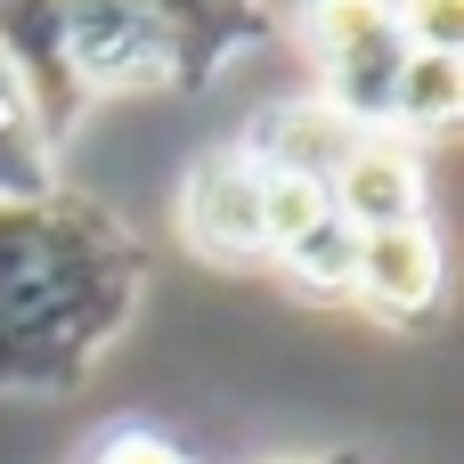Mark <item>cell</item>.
<instances>
[{"label":"cell","instance_id":"1","mask_svg":"<svg viewBox=\"0 0 464 464\" xmlns=\"http://www.w3.org/2000/svg\"><path fill=\"white\" fill-rule=\"evenodd\" d=\"M147 302V245L98 196L0 204V392L65 400L130 334Z\"/></svg>","mask_w":464,"mask_h":464},{"label":"cell","instance_id":"2","mask_svg":"<svg viewBox=\"0 0 464 464\" xmlns=\"http://www.w3.org/2000/svg\"><path fill=\"white\" fill-rule=\"evenodd\" d=\"M294 33L310 49L318 98L351 122V130H383L392 90L408 73V33H400V0H302Z\"/></svg>","mask_w":464,"mask_h":464},{"label":"cell","instance_id":"3","mask_svg":"<svg viewBox=\"0 0 464 464\" xmlns=\"http://www.w3.org/2000/svg\"><path fill=\"white\" fill-rule=\"evenodd\" d=\"M171 220H179V245H188L196 261H220V269H269V237H261V163H253L237 139L188 163Z\"/></svg>","mask_w":464,"mask_h":464},{"label":"cell","instance_id":"4","mask_svg":"<svg viewBox=\"0 0 464 464\" xmlns=\"http://www.w3.org/2000/svg\"><path fill=\"white\" fill-rule=\"evenodd\" d=\"M65 73L82 98L171 90V49L147 0H65Z\"/></svg>","mask_w":464,"mask_h":464},{"label":"cell","instance_id":"5","mask_svg":"<svg viewBox=\"0 0 464 464\" xmlns=\"http://www.w3.org/2000/svg\"><path fill=\"white\" fill-rule=\"evenodd\" d=\"M326 204H334L359 237L432 220V171H424V147H408V139H392V130H359V147H351L343 171L326 179Z\"/></svg>","mask_w":464,"mask_h":464},{"label":"cell","instance_id":"6","mask_svg":"<svg viewBox=\"0 0 464 464\" xmlns=\"http://www.w3.org/2000/svg\"><path fill=\"white\" fill-rule=\"evenodd\" d=\"M351 294L375 310V318H432L440 310V294H449V245H440V228L432 220H416V228H375V237H359V269H351Z\"/></svg>","mask_w":464,"mask_h":464},{"label":"cell","instance_id":"7","mask_svg":"<svg viewBox=\"0 0 464 464\" xmlns=\"http://www.w3.org/2000/svg\"><path fill=\"white\" fill-rule=\"evenodd\" d=\"M0 65L24 82L41 122L65 139V122L82 114V90L65 73V0H0Z\"/></svg>","mask_w":464,"mask_h":464},{"label":"cell","instance_id":"8","mask_svg":"<svg viewBox=\"0 0 464 464\" xmlns=\"http://www.w3.org/2000/svg\"><path fill=\"white\" fill-rule=\"evenodd\" d=\"M171 49V90H204L237 49L269 33V0H147Z\"/></svg>","mask_w":464,"mask_h":464},{"label":"cell","instance_id":"9","mask_svg":"<svg viewBox=\"0 0 464 464\" xmlns=\"http://www.w3.org/2000/svg\"><path fill=\"white\" fill-rule=\"evenodd\" d=\"M261 171H285V179H310V188H326L334 171H343V155L359 147V130L326 106V98H294V106H269L245 139H237Z\"/></svg>","mask_w":464,"mask_h":464},{"label":"cell","instance_id":"10","mask_svg":"<svg viewBox=\"0 0 464 464\" xmlns=\"http://www.w3.org/2000/svg\"><path fill=\"white\" fill-rule=\"evenodd\" d=\"M57 188H65L57 179V130L41 122L24 82L0 65V204H41Z\"/></svg>","mask_w":464,"mask_h":464},{"label":"cell","instance_id":"11","mask_svg":"<svg viewBox=\"0 0 464 464\" xmlns=\"http://www.w3.org/2000/svg\"><path fill=\"white\" fill-rule=\"evenodd\" d=\"M457 122H464V57H432V49H416L408 73H400V90H392L383 130L408 139V147H432V139H449Z\"/></svg>","mask_w":464,"mask_h":464},{"label":"cell","instance_id":"12","mask_svg":"<svg viewBox=\"0 0 464 464\" xmlns=\"http://www.w3.org/2000/svg\"><path fill=\"white\" fill-rule=\"evenodd\" d=\"M269 269H285L302 294H326V302H334V294H351V269H359V228L326 204V212H318L294 245H277V253H269Z\"/></svg>","mask_w":464,"mask_h":464},{"label":"cell","instance_id":"13","mask_svg":"<svg viewBox=\"0 0 464 464\" xmlns=\"http://www.w3.org/2000/svg\"><path fill=\"white\" fill-rule=\"evenodd\" d=\"M318 212H326V188L285 179V171H261V237H269V253H277V245H294Z\"/></svg>","mask_w":464,"mask_h":464},{"label":"cell","instance_id":"14","mask_svg":"<svg viewBox=\"0 0 464 464\" xmlns=\"http://www.w3.org/2000/svg\"><path fill=\"white\" fill-rule=\"evenodd\" d=\"M400 33H408V49L464 57V0H400Z\"/></svg>","mask_w":464,"mask_h":464},{"label":"cell","instance_id":"15","mask_svg":"<svg viewBox=\"0 0 464 464\" xmlns=\"http://www.w3.org/2000/svg\"><path fill=\"white\" fill-rule=\"evenodd\" d=\"M82 464H196L179 440H163V432H147V424H114V432H98V449Z\"/></svg>","mask_w":464,"mask_h":464},{"label":"cell","instance_id":"16","mask_svg":"<svg viewBox=\"0 0 464 464\" xmlns=\"http://www.w3.org/2000/svg\"><path fill=\"white\" fill-rule=\"evenodd\" d=\"M285 464H359V457H285Z\"/></svg>","mask_w":464,"mask_h":464}]
</instances>
